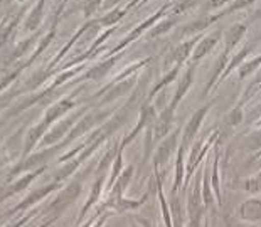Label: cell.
<instances>
[{
  "label": "cell",
  "mask_w": 261,
  "mask_h": 227,
  "mask_svg": "<svg viewBox=\"0 0 261 227\" xmlns=\"http://www.w3.org/2000/svg\"><path fill=\"white\" fill-rule=\"evenodd\" d=\"M49 190H51V187H46V189H42V190H39L37 193H34V195H31L29 198H27V204H32V202H36L37 201V198H41L42 195H46V193L49 192Z\"/></svg>",
  "instance_id": "277c9868"
},
{
  "label": "cell",
  "mask_w": 261,
  "mask_h": 227,
  "mask_svg": "<svg viewBox=\"0 0 261 227\" xmlns=\"http://www.w3.org/2000/svg\"><path fill=\"white\" fill-rule=\"evenodd\" d=\"M145 225H147V227H152V225H148V224H145Z\"/></svg>",
  "instance_id": "5b68a950"
},
{
  "label": "cell",
  "mask_w": 261,
  "mask_h": 227,
  "mask_svg": "<svg viewBox=\"0 0 261 227\" xmlns=\"http://www.w3.org/2000/svg\"><path fill=\"white\" fill-rule=\"evenodd\" d=\"M202 116H204V109H202V111L196 113V116H194V118H192V121H191V125L187 126V136H192V133L197 130V126H199V121L202 120Z\"/></svg>",
  "instance_id": "3957f363"
},
{
  "label": "cell",
  "mask_w": 261,
  "mask_h": 227,
  "mask_svg": "<svg viewBox=\"0 0 261 227\" xmlns=\"http://www.w3.org/2000/svg\"><path fill=\"white\" fill-rule=\"evenodd\" d=\"M241 215L248 220L261 219V202L259 201H248L246 204H243Z\"/></svg>",
  "instance_id": "6da1fadb"
},
{
  "label": "cell",
  "mask_w": 261,
  "mask_h": 227,
  "mask_svg": "<svg viewBox=\"0 0 261 227\" xmlns=\"http://www.w3.org/2000/svg\"><path fill=\"white\" fill-rule=\"evenodd\" d=\"M172 145H174V138H170V140L165 143L162 148H160V152L157 155V162H164V160L169 157V153L172 150Z\"/></svg>",
  "instance_id": "7a4b0ae2"
}]
</instances>
